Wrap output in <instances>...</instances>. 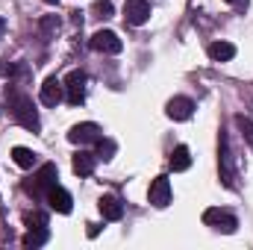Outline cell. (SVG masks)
<instances>
[{
    "label": "cell",
    "mask_w": 253,
    "mask_h": 250,
    "mask_svg": "<svg viewBox=\"0 0 253 250\" xmlns=\"http://www.w3.org/2000/svg\"><path fill=\"white\" fill-rule=\"evenodd\" d=\"M3 97H6V106H9V115L18 121V124L24 126V129H33V132H39V112H36V106H33V100L18 88V85H6L3 88Z\"/></svg>",
    "instance_id": "6da1fadb"
},
{
    "label": "cell",
    "mask_w": 253,
    "mask_h": 250,
    "mask_svg": "<svg viewBox=\"0 0 253 250\" xmlns=\"http://www.w3.org/2000/svg\"><path fill=\"white\" fill-rule=\"evenodd\" d=\"M56 177H59V174H56V165H53V162H44V165L36 171L33 183H27L24 188H27V194H33V197H42V194L47 197V191L56 186Z\"/></svg>",
    "instance_id": "7a4b0ae2"
},
{
    "label": "cell",
    "mask_w": 253,
    "mask_h": 250,
    "mask_svg": "<svg viewBox=\"0 0 253 250\" xmlns=\"http://www.w3.org/2000/svg\"><path fill=\"white\" fill-rule=\"evenodd\" d=\"M85 83H88V77L83 71H71L65 77V97H68L71 106H80L85 100Z\"/></svg>",
    "instance_id": "3957f363"
},
{
    "label": "cell",
    "mask_w": 253,
    "mask_h": 250,
    "mask_svg": "<svg viewBox=\"0 0 253 250\" xmlns=\"http://www.w3.org/2000/svg\"><path fill=\"white\" fill-rule=\"evenodd\" d=\"M203 224L206 227H215V230H221V233H236V227H239V221H236V215H230V212H224V209H218V206H212V209H206L203 212Z\"/></svg>",
    "instance_id": "277c9868"
},
{
    "label": "cell",
    "mask_w": 253,
    "mask_h": 250,
    "mask_svg": "<svg viewBox=\"0 0 253 250\" xmlns=\"http://www.w3.org/2000/svg\"><path fill=\"white\" fill-rule=\"evenodd\" d=\"M103 135H100V126L91 124V121H83V124H74L68 132V141L71 144H97Z\"/></svg>",
    "instance_id": "5b68a950"
},
{
    "label": "cell",
    "mask_w": 253,
    "mask_h": 250,
    "mask_svg": "<svg viewBox=\"0 0 253 250\" xmlns=\"http://www.w3.org/2000/svg\"><path fill=\"white\" fill-rule=\"evenodd\" d=\"M121 47H124V42L112 30H97L91 36V50H97V53H121Z\"/></svg>",
    "instance_id": "8992f818"
},
{
    "label": "cell",
    "mask_w": 253,
    "mask_h": 250,
    "mask_svg": "<svg viewBox=\"0 0 253 250\" xmlns=\"http://www.w3.org/2000/svg\"><path fill=\"white\" fill-rule=\"evenodd\" d=\"M147 18H150V3L147 0H126L124 3V21L126 24L141 27V24H147Z\"/></svg>",
    "instance_id": "52a82bcc"
},
{
    "label": "cell",
    "mask_w": 253,
    "mask_h": 250,
    "mask_svg": "<svg viewBox=\"0 0 253 250\" xmlns=\"http://www.w3.org/2000/svg\"><path fill=\"white\" fill-rule=\"evenodd\" d=\"M147 197H150V203H153L156 209H165V206L171 203V180H168V177H156V180L150 183Z\"/></svg>",
    "instance_id": "ba28073f"
},
{
    "label": "cell",
    "mask_w": 253,
    "mask_h": 250,
    "mask_svg": "<svg viewBox=\"0 0 253 250\" xmlns=\"http://www.w3.org/2000/svg\"><path fill=\"white\" fill-rule=\"evenodd\" d=\"M65 97V83L56 77H47L44 85H42V103L44 106H59Z\"/></svg>",
    "instance_id": "9c48e42d"
},
{
    "label": "cell",
    "mask_w": 253,
    "mask_h": 250,
    "mask_svg": "<svg viewBox=\"0 0 253 250\" xmlns=\"http://www.w3.org/2000/svg\"><path fill=\"white\" fill-rule=\"evenodd\" d=\"M165 112H168L171 121H189L191 112H194V103H191L189 97H171L168 106H165Z\"/></svg>",
    "instance_id": "30bf717a"
},
{
    "label": "cell",
    "mask_w": 253,
    "mask_h": 250,
    "mask_svg": "<svg viewBox=\"0 0 253 250\" xmlns=\"http://www.w3.org/2000/svg\"><path fill=\"white\" fill-rule=\"evenodd\" d=\"M97 206H100V212H103L106 221H121V218H124V203H121L115 194H103V197L97 200Z\"/></svg>",
    "instance_id": "8fae6325"
},
{
    "label": "cell",
    "mask_w": 253,
    "mask_h": 250,
    "mask_svg": "<svg viewBox=\"0 0 253 250\" xmlns=\"http://www.w3.org/2000/svg\"><path fill=\"white\" fill-rule=\"evenodd\" d=\"M94 165H97V153L80 150V153L74 156V174H77V177H91V174H94Z\"/></svg>",
    "instance_id": "7c38bea8"
},
{
    "label": "cell",
    "mask_w": 253,
    "mask_h": 250,
    "mask_svg": "<svg viewBox=\"0 0 253 250\" xmlns=\"http://www.w3.org/2000/svg\"><path fill=\"white\" fill-rule=\"evenodd\" d=\"M47 203H50V209L59 212V215H68V212H71V194H68L62 186H53L47 191Z\"/></svg>",
    "instance_id": "4fadbf2b"
},
{
    "label": "cell",
    "mask_w": 253,
    "mask_h": 250,
    "mask_svg": "<svg viewBox=\"0 0 253 250\" xmlns=\"http://www.w3.org/2000/svg\"><path fill=\"white\" fill-rule=\"evenodd\" d=\"M206 53H209V59H215V62H230V59L236 56V44H230V42H212V44L206 47Z\"/></svg>",
    "instance_id": "5bb4252c"
},
{
    "label": "cell",
    "mask_w": 253,
    "mask_h": 250,
    "mask_svg": "<svg viewBox=\"0 0 253 250\" xmlns=\"http://www.w3.org/2000/svg\"><path fill=\"white\" fill-rule=\"evenodd\" d=\"M189 168H191V150L186 144L174 147V153H171V171H189Z\"/></svg>",
    "instance_id": "9a60e30c"
},
{
    "label": "cell",
    "mask_w": 253,
    "mask_h": 250,
    "mask_svg": "<svg viewBox=\"0 0 253 250\" xmlns=\"http://www.w3.org/2000/svg\"><path fill=\"white\" fill-rule=\"evenodd\" d=\"M12 159H15V165L24 168V171L36 168V153H33L30 147H12Z\"/></svg>",
    "instance_id": "2e32d148"
},
{
    "label": "cell",
    "mask_w": 253,
    "mask_h": 250,
    "mask_svg": "<svg viewBox=\"0 0 253 250\" xmlns=\"http://www.w3.org/2000/svg\"><path fill=\"white\" fill-rule=\"evenodd\" d=\"M47 227H30L27 230V236H24V248H42L44 242H47Z\"/></svg>",
    "instance_id": "e0dca14e"
},
{
    "label": "cell",
    "mask_w": 253,
    "mask_h": 250,
    "mask_svg": "<svg viewBox=\"0 0 253 250\" xmlns=\"http://www.w3.org/2000/svg\"><path fill=\"white\" fill-rule=\"evenodd\" d=\"M218 165H221V177H224V186H233V171H230V150H227V138L221 135V159H218Z\"/></svg>",
    "instance_id": "ac0fdd59"
},
{
    "label": "cell",
    "mask_w": 253,
    "mask_h": 250,
    "mask_svg": "<svg viewBox=\"0 0 253 250\" xmlns=\"http://www.w3.org/2000/svg\"><path fill=\"white\" fill-rule=\"evenodd\" d=\"M236 126H239L242 138L253 147V121H251V118H245V115H236Z\"/></svg>",
    "instance_id": "d6986e66"
},
{
    "label": "cell",
    "mask_w": 253,
    "mask_h": 250,
    "mask_svg": "<svg viewBox=\"0 0 253 250\" xmlns=\"http://www.w3.org/2000/svg\"><path fill=\"white\" fill-rule=\"evenodd\" d=\"M91 12H94V18L106 21V18H112V15H115V6H112L109 0H97V3L91 6Z\"/></svg>",
    "instance_id": "ffe728a7"
},
{
    "label": "cell",
    "mask_w": 253,
    "mask_h": 250,
    "mask_svg": "<svg viewBox=\"0 0 253 250\" xmlns=\"http://www.w3.org/2000/svg\"><path fill=\"white\" fill-rule=\"evenodd\" d=\"M112 153H115V141H109V138H100V141H97V159L109 162V159H112Z\"/></svg>",
    "instance_id": "44dd1931"
},
{
    "label": "cell",
    "mask_w": 253,
    "mask_h": 250,
    "mask_svg": "<svg viewBox=\"0 0 253 250\" xmlns=\"http://www.w3.org/2000/svg\"><path fill=\"white\" fill-rule=\"evenodd\" d=\"M24 224H27V227H47V218H44V215H27Z\"/></svg>",
    "instance_id": "7402d4cb"
},
{
    "label": "cell",
    "mask_w": 253,
    "mask_h": 250,
    "mask_svg": "<svg viewBox=\"0 0 253 250\" xmlns=\"http://www.w3.org/2000/svg\"><path fill=\"white\" fill-rule=\"evenodd\" d=\"M56 27H59V18H42V33H44V36H47L50 30H56Z\"/></svg>",
    "instance_id": "603a6c76"
},
{
    "label": "cell",
    "mask_w": 253,
    "mask_h": 250,
    "mask_svg": "<svg viewBox=\"0 0 253 250\" xmlns=\"http://www.w3.org/2000/svg\"><path fill=\"white\" fill-rule=\"evenodd\" d=\"M227 3L236 6V9H245V6H248V0H227Z\"/></svg>",
    "instance_id": "cb8c5ba5"
},
{
    "label": "cell",
    "mask_w": 253,
    "mask_h": 250,
    "mask_svg": "<svg viewBox=\"0 0 253 250\" xmlns=\"http://www.w3.org/2000/svg\"><path fill=\"white\" fill-rule=\"evenodd\" d=\"M97 233H100V227H97V224H88V236H91V239H94V236H97Z\"/></svg>",
    "instance_id": "d4e9b609"
},
{
    "label": "cell",
    "mask_w": 253,
    "mask_h": 250,
    "mask_svg": "<svg viewBox=\"0 0 253 250\" xmlns=\"http://www.w3.org/2000/svg\"><path fill=\"white\" fill-rule=\"evenodd\" d=\"M3 33H6V21L0 18V36H3Z\"/></svg>",
    "instance_id": "484cf974"
},
{
    "label": "cell",
    "mask_w": 253,
    "mask_h": 250,
    "mask_svg": "<svg viewBox=\"0 0 253 250\" xmlns=\"http://www.w3.org/2000/svg\"><path fill=\"white\" fill-rule=\"evenodd\" d=\"M44 3H47V6H56V3H59V0H44Z\"/></svg>",
    "instance_id": "4316f807"
}]
</instances>
